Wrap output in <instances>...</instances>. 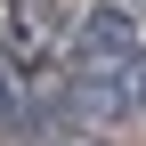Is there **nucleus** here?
<instances>
[{"mask_svg":"<svg viewBox=\"0 0 146 146\" xmlns=\"http://www.w3.org/2000/svg\"><path fill=\"white\" fill-rule=\"evenodd\" d=\"M73 0H0V41H8V57H49L65 33Z\"/></svg>","mask_w":146,"mask_h":146,"instance_id":"f03ea898","label":"nucleus"},{"mask_svg":"<svg viewBox=\"0 0 146 146\" xmlns=\"http://www.w3.org/2000/svg\"><path fill=\"white\" fill-rule=\"evenodd\" d=\"M16 122V81H8V65H0V130Z\"/></svg>","mask_w":146,"mask_h":146,"instance_id":"7ed1b4c3","label":"nucleus"},{"mask_svg":"<svg viewBox=\"0 0 146 146\" xmlns=\"http://www.w3.org/2000/svg\"><path fill=\"white\" fill-rule=\"evenodd\" d=\"M138 57H146V33L122 8H98V16L73 25V81H114V73H130Z\"/></svg>","mask_w":146,"mask_h":146,"instance_id":"f257e3e1","label":"nucleus"}]
</instances>
